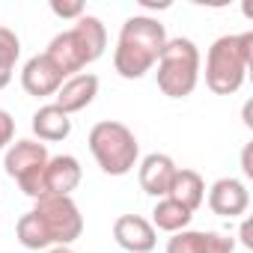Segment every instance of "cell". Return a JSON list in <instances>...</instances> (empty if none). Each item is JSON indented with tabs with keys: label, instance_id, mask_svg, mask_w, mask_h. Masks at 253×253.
Segmentation results:
<instances>
[{
	"label": "cell",
	"instance_id": "7a4b0ae2",
	"mask_svg": "<svg viewBox=\"0 0 253 253\" xmlns=\"http://www.w3.org/2000/svg\"><path fill=\"white\" fill-rule=\"evenodd\" d=\"M253 60V33L220 36L206 57V84L217 95H232L241 89L247 66Z\"/></svg>",
	"mask_w": 253,
	"mask_h": 253
},
{
	"label": "cell",
	"instance_id": "5bb4252c",
	"mask_svg": "<svg viewBox=\"0 0 253 253\" xmlns=\"http://www.w3.org/2000/svg\"><path fill=\"white\" fill-rule=\"evenodd\" d=\"M95 95H98V78L89 75V72H84V75L66 78V84L57 89V101H54V104H57L63 113H78V110H84Z\"/></svg>",
	"mask_w": 253,
	"mask_h": 253
},
{
	"label": "cell",
	"instance_id": "9c48e42d",
	"mask_svg": "<svg viewBox=\"0 0 253 253\" xmlns=\"http://www.w3.org/2000/svg\"><path fill=\"white\" fill-rule=\"evenodd\" d=\"M45 54L51 57V63H54L66 78H72V75H75V72H81L86 63H92V60H89V54H86V48H84V42L78 39V33H75V30H66V33L54 36Z\"/></svg>",
	"mask_w": 253,
	"mask_h": 253
},
{
	"label": "cell",
	"instance_id": "7c38bea8",
	"mask_svg": "<svg viewBox=\"0 0 253 253\" xmlns=\"http://www.w3.org/2000/svg\"><path fill=\"white\" fill-rule=\"evenodd\" d=\"M250 206V194L238 179H217L209 191V209L220 217H238Z\"/></svg>",
	"mask_w": 253,
	"mask_h": 253
},
{
	"label": "cell",
	"instance_id": "e0dca14e",
	"mask_svg": "<svg viewBox=\"0 0 253 253\" xmlns=\"http://www.w3.org/2000/svg\"><path fill=\"white\" fill-rule=\"evenodd\" d=\"M191 217H194V211H188L182 203H176L170 197H161L152 209V223L164 232H182L191 223Z\"/></svg>",
	"mask_w": 253,
	"mask_h": 253
},
{
	"label": "cell",
	"instance_id": "52a82bcc",
	"mask_svg": "<svg viewBox=\"0 0 253 253\" xmlns=\"http://www.w3.org/2000/svg\"><path fill=\"white\" fill-rule=\"evenodd\" d=\"M66 84V75L51 63L48 54H36L24 63V72H21V86L27 95H57V89Z\"/></svg>",
	"mask_w": 253,
	"mask_h": 253
},
{
	"label": "cell",
	"instance_id": "ac0fdd59",
	"mask_svg": "<svg viewBox=\"0 0 253 253\" xmlns=\"http://www.w3.org/2000/svg\"><path fill=\"white\" fill-rule=\"evenodd\" d=\"M72 30L78 33V39L84 42V48H86L89 60L95 63V60L104 54V45H107V33H104V24H101L95 15H86V12H84Z\"/></svg>",
	"mask_w": 253,
	"mask_h": 253
},
{
	"label": "cell",
	"instance_id": "9a60e30c",
	"mask_svg": "<svg viewBox=\"0 0 253 253\" xmlns=\"http://www.w3.org/2000/svg\"><path fill=\"white\" fill-rule=\"evenodd\" d=\"M33 134L39 140H48V143L66 140L72 134V119L57 104H45V107H39L33 113Z\"/></svg>",
	"mask_w": 253,
	"mask_h": 253
},
{
	"label": "cell",
	"instance_id": "cb8c5ba5",
	"mask_svg": "<svg viewBox=\"0 0 253 253\" xmlns=\"http://www.w3.org/2000/svg\"><path fill=\"white\" fill-rule=\"evenodd\" d=\"M48 253H75V250H72V247H51Z\"/></svg>",
	"mask_w": 253,
	"mask_h": 253
},
{
	"label": "cell",
	"instance_id": "3957f363",
	"mask_svg": "<svg viewBox=\"0 0 253 253\" xmlns=\"http://www.w3.org/2000/svg\"><path fill=\"white\" fill-rule=\"evenodd\" d=\"M89 152L107 176H125L137 164V137L128 125L104 119L89 131Z\"/></svg>",
	"mask_w": 253,
	"mask_h": 253
},
{
	"label": "cell",
	"instance_id": "30bf717a",
	"mask_svg": "<svg viewBox=\"0 0 253 253\" xmlns=\"http://www.w3.org/2000/svg\"><path fill=\"white\" fill-rule=\"evenodd\" d=\"M42 185H45V197H69L81 185V164H78V158H72V155L48 158L45 173H42Z\"/></svg>",
	"mask_w": 253,
	"mask_h": 253
},
{
	"label": "cell",
	"instance_id": "ba28073f",
	"mask_svg": "<svg viewBox=\"0 0 253 253\" xmlns=\"http://www.w3.org/2000/svg\"><path fill=\"white\" fill-rule=\"evenodd\" d=\"M113 238L128 253H152L155 250V226L140 214H122L113 223Z\"/></svg>",
	"mask_w": 253,
	"mask_h": 253
},
{
	"label": "cell",
	"instance_id": "603a6c76",
	"mask_svg": "<svg viewBox=\"0 0 253 253\" xmlns=\"http://www.w3.org/2000/svg\"><path fill=\"white\" fill-rule=\"evenodd\" d=\"M241 238H244V244H247V247L253 244V238H250V223H244V226H241Z\"/></svg>",
	"mask_w": 253,
	"mask_h": 253
},
{
	"label": "cell",
	"instance_id": "d6986e66",
	"mask_svg": "<svg viewBox=\"0 0 253 253\" xmlns=\"http://www.w3.org/2000/svg\"><path fill=\"white\" fill-rule=\"evenodd\" d=\"M15 232H18V241H21L27 250H45V247H51V238H48V232H45L42 220H39L33 211H27V214H21V217H18Z\"/></svg>",
	"mask_w": 253,
	"mask_h": 253
},
{
	"label": "cell",
	"instance_id": "44dd1931",
	"mask_svg": "<svg viewBox=\"0 0 253 253\" xmlns=\"http://www.w3.org/2000/svg\"><path fill=\"white\" fill-rule=\"evenodd\" d=\"M51 12L60 15V18H81L84 3H60V0H51Z\"/></svg>",
	"mask_w": 253,
	"mask_h": 253
},
{
	"label": "cell",
	"instance_id": "6da1fadb",
	"mask_svg": "<svg viewBox=\"0 0 253 253\" xmlns=\"http://www.w3.org/2000/svg\"><path fill=\"white\" fill-rule=\"evenodd\" d=\"M164 45H167L164 24L149 15H134L119 30V42L113 51V69L128 81L143 78L158 63Z\"/></svg>",
	"mask_w": 253,
	"mask_h": 253
},
{
	"label": "cell",
	"instance_id": "8992f818",
	"mask_svg": "<svg viewBox=\"0 0 253 253\" xmlns=\"http://www.w3.org/2000/svg\"><path fill=\"white\" fill-rule=\"evenodd\" d=\"M45 164H48V149L36 140H15L12 149L6 152V161H3L6 173L12 179H18L21 191L33 200L45 197V185H42Z\"/></svg>",
	"mask_w": 253,
	"mask_h": 253
},
{
	"label": "cell",
	"instance_id": "8fae6325",
	"mask_svg": "<svg viewBox=\"0 0 253 253\" xmlns=\"http://www.w3.org/2000/svg\"><path fill=\"white\" fill-rule=\"evenodd\" d=\"M235 241L220 235V232H197V229H182L173 232L167 241V253H232Z\"/></svg>",
	"mask_w": 253,
	"mask_h": 253
},
{
	"label": "cell",
	"instance_id": "2e32d148",
	"mask_svg": "<svg viewBox=\"0 0 253 253\" xmlns=\"http://www.w3.org/2000/svg\"><path fill=\"white\" fill-rule=\"evenodd\" d=\"M167 197L176 200V203H182L188 211H197L200 203H203V197H206V182H203V176L197 170H176Z\"/></svg>",
	"mask_w": 253,
	"mask_h": 253
},
{
	"label": "cell",
	"instance_id": "277c9868",
	"mask_svg": "<svg viewBox=\"0 0 253 253\" xmlns=\"http://www.w3.org/2000/svg\"><path fill=\"white\" fill-rule=\"evenodd\" d=\"M200 78V51L191 39H167L158 57V86L170 98H185L194 92Z\"/></svg>",
	"mask_w": 253,
	"mask_h": 253
},
{
	"label": "cell",
	"instance_id": "ffe728a7",
	"mask_svg": "<svg viewBox=\"0 0 253 253\" xmlns=\"http://www.w3.org/2000/svg\"><path fill=\"white\" fill-rule=\"evenodd\" d=\"M18 54H21V42H18L15 30L0 27V89L12 81V69H15Z\"/></svg>",
	"mask_w": 253,
	"mask_h": 253
},
{
	"label": "cell",
	"instance_id": "4fadbf2b",
	"mask_svg": "<svg viewBox=\"0 0 253 253\" xmlns=\"http://www.w3.org/2000/svg\"><path fill=\"white\" fill-rule=\"evenodd\" d=\"M176 170H179V167L173 164L170 155H164V152H152V155H146L143 164H140V188H143L146 194H152V197L161 200V197H167Z\"/></svg>",
	"mask_w": 253,
	"mask_h": 253
},
{
	"label": "cell",
	"instance_id": "5b68a950",
	"mask_svg": "<svg viewBox=\"0 0 253 253\" xmlns=\"http://www.w3.org/2000/svg\"><path fill=\"white\" fill-rule=\"evenodd\" d=\"M33 214L42 220L51 244H57V247H69L84 232V217L72 197H42V200H36Z\"/></svg>",
	"mask_w": 253,
	"mask_h": 253
},
{
	"label": "cell",
	"instance_id": "7402d4cb",
	"mask_svg": "<svg viewBox=\"0 0 253 253\" xmlns=\"http://www.w3.org/2000/svg\"><path fill=\"white\" fill-rule=\"evenodd\" d=\"M12 137H15V119L6 110H0V149L12 143Z\"/></svg>",
	"mask_w": 253,
	"mask_h": 253
}]
</instances>
